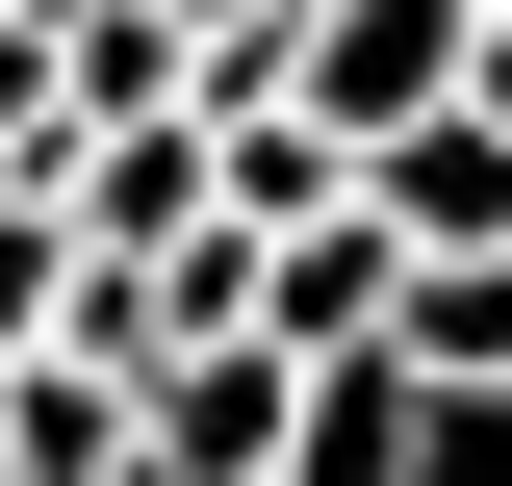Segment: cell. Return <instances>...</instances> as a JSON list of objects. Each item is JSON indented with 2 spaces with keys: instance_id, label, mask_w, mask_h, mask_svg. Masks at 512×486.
<instances>
[{
  "instance_id": "cell-1",
  "label": "cell",
  "mask_w": 512,
  "mask_h": 486,
  "mask_svg": "<svg viewBox=\"0 0 512 486\" xmlns=\"http://www.w3.org/2000/svg\"><path fill=\"white\" fill-rule=\"evenodd\" d=\"M256 333H282V359H384V333H410V205H308V231L256 256Z\"/></svg>"
},
{
  "instance_id": "cell-2",
  "label": "cell",
  "mask_w": 512,
  "mask_h": 486,
  "mask_svg": "<svg viewBox=\"0 0 512 486\" xmlns=\"http://www.w3.org/2000/svg\"><path fill=\"white\" fill-rule=\"evenodd\" d=\"M461 77H487V0H308V103L359 128V154H384V128H436Z\"/></svg>"
},
{
  "instance_id": "cell-3",
  "label": "cell",
  "mask_w": 512,
  "mask_h": 486,
  "mask_svg": "<svg viewBox=\"0 0 512 486\" xmlns=\"http://www.w3.org/2000/svg\"><path fill=\"white\" fill-rule=\"evenodd\" d=\"M282 435H308V359H282V333L154 359V486H282Z\"/></svg>"
},
{
  "instance_id": "cell-4",
  "label": "cell",
  "mask_w": 512,
  "mask_h": 486,
  "mask_svg": "<svg viewBox=\"0 0 512 486\" xmlns=\"http://www.w3.org/2000/svg\"><path fill=\"white\" fill-rule=\"evenodd\" d=\"M0 486H154V384L128 359H0Z\"/></svg>"
},
{
  "instance_id": "cell-5",
  "label": "cell",
  "mask_w": 512,
  "mask_h": 486,
  "mask_svg": "<svg viewBox=\"0 0 512 486\" xmlns=\"http://www.w3.org/2000/svg\"><path fill=\"white\" fill-rule=\"evenodd\" d=\"M282 486H436V384H410V333H384V359H308Z\"/></svg>"
},
{
  "instance_id": "cell-6",
  "label": "cell",
  "mask_w": 512,
  "mask_h": 486,
  "mask_svg": "<svg viewBox=\"0 0 512 486\" xmlns=\"http://www.w3.org/2000/svg\"><path fill=\"white\" fill-rule=\"evenodd\" d=\"M384 205H410V256H512V103L384 128Z\"/></svg>"
},
{
  "instance_id": "cell-7",
  "label": "cell",
  "mask_w": 512,
  "mask_h": 486,
  "mask_svg": "<svg viewBox=\"0 0 512 486\" xmlns=\"http://www.w3.org/2000/svg\"><path fill=\"white\" fill-rule=\"evenodd\" d=\"M410 384L436 410H512V256H410Z\"/></svg>"
},
{
  "instance_id": "cell-8",
  "label": "cell",
  "mask_w": 512,
  "mask_h": 486,
  "mask_svg": "<svg viewBox=\"0 0 512 486\" xmlns=\"http://www.w3.org/2000/svg\"><path fill=\"white\" fill-rule=\"evenodd\" d=\"M77 282H103V231H77V180H0V359H52Z\"/></svg>"
},
{
  "instance_id": "cell-9",
  "label": "cell",
  "mask_w": 512,
  "mask_h": 486,
  "mask_svg": "<svg viewBox=\"0 0 512 486\" xmlns=\"http://www.w3.org/2000/svg\"><path fill=\"white\" fill-rule=\"evenodd\" d=\"M461 103H512V0H487V77H461Z\"/></svg>"
},
{
  "instance_id": "cell-10",
  "label": "cell",
  "mask_w": 512,
  "mask_h": 486,
  "mask_svg": "<svg viewBox=\"0 0 512 486\" xmlns=\"http://www.w3.org/2000/svg\"><path fill=\"white\" fill-rule=\"evenodd\" d=\"M205 26H308V0H205Z\"/></svg>"
}]
</instances>
